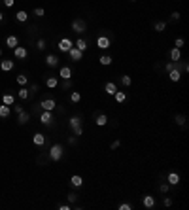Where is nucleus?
I'll return each mask as SVG.
<instances>
[{"mask_svg":"<svg viewBox=\"0 0 189 210\" xmlns=\"http://www.w3.org/2000/svg\"><path fill=\"white\" fill-rule=\"evenodd\" d=\"M70 129L74 131V134H76V136H80V134L83 133V129H81V119L78 118V115H74V118L70 119Z\"/></svg>","mask_w":189,"mask_h":210,"instance_id":"1","label":"nucleus"},{"mask_svg":"<svg viewBox=\"0 0 189 210\" xmlns=\"http://www.w3.org/2000/svg\"><path fill=\"white\" fill-rule=\"evenodd\" d=\"M72 30L78 32V34L85 32V30H87V23H85L83 19H74V21H72Z\"/></svg>","mask_w":189,"mask_h":210,"instance_id":"2","label":"nucleus"},{"mask_svg":"<svg viewBox=\"0 0 189 210\" xmlns=\"http://www.w3.org/2000/svg\"><path fill=\"white\" fill-rule=\"evenodd\" d=\"M49 157H51L53 161H59V159L62 157V146H61V144L51 146V150H49Z\"/></svg>","mask_w":189,"mask_h":210,"instance_id":"3","label":"nucleus"},{"mask_svg":"<svg viewBox=\"0 0 189 210\" xmlns=\"http://www.w3.org/2000/svg\"><path fill=\"white\" fill-rule=\"evenodd\" d=\"M72 40H70V38H62L61 42H59V51H62V53H68V49L70 48H72Z\"/></svg>","mask_w":189,"mask_h":210,"instance_id":"4","label":"nucleus"},{"mask_svg":"<svg viewBox=\"0 0 189 210\" xmlns=\"http://www.w3.org/2000/svg\"><path fill=\"white\" fill-rule=\"evenodd\" d=\"M42 110H47V112H53L55 108H57V102L53 100V99H45V100H42Z\"/></svg>","mask_w":189,"mask_h":210,"instance_id":"5","label":"nucleus"},{"mask_svg":"<svg viewBox=\"0 0 189 210\" xmlns=\"http://www.w3.org/2000/svg\"><path fill=\"white\" fill-rule=\"evenodd\" d=\"M68 55H70V59H72V61H80V59H81V55H83V51H80L76 45H72V48L68 49Z\"/></svg>","mask_w":189,"mask_h":210,"instance_id":"6","label":"nucleus"},{"mask_svg":"<svg viewBox=\"0 0 189 210\" xmlns=\"http://www.w3.org/2000/svg\"><path fill=\"white\" fill-rule=\"evenodd\" d=\"M59 61H61V59H59L57 55H53V53H49V55L45 57V64L49 66V68H55V66L59 64Z\"/></svg>","mask_w":189,"mask_h":210,"instance_id":"7","label":"nucleus"},{"mask_svg":"<svg viewBox=\"0 0 189 210\" xmlns=\"http://www.w3.org/2000/svg\"><path fill=\"white\" fill-rule=\"evenodd\" d=\"M97 45H99L100 49H108L110 48V38L108 36H99L97 38Z\"/></svg>","mask_w":189,"mask_h":210,"instance_id":"8","label":"nucleus"},{"mask_svg":"<svg viewBox=\"0 0 189 210\" xmlns=\"http://www.w3.org/2000/svg\"><path fill=\"white\" fill-rule=\"evenodd\" d=\"M6 45H8L10 49H15L17 45H19V38H17V36H13V34H10V36L6 38Z\"/></svg>","mask_w":189,"mask_h":210,"instance_id":"9","label":"nucleus"},{"mask_svg":"<svg viewBox=\"0 0 189 210\" xmlns=\"http://www.w3.org/2000/svg\"><path fill=\"white\" fill-rule=\"evenodd\" d=\"M13 53H15V57H17V59H27V55H29L27 48H23V45H17V48L13 49Z\"/></svg>","mask_w":189,"mask_h":210,"instance_id":"10","label":"nucleus"},{"mask_svg":"<svg viewBox=\"0 0 189 210\" xmlns=\"http://www.w3.org/2000/svg\"><path fill=\"white\" fill-rule=\"evenodd\" d=\"M51 119H53V115H51V112H47V110H44V112L40 114V121H42L44 125H49V123H51Z\"/></svg>","mask_w":189,"mask_h":210,"instance_id":"11","label":"nucleus"},{"mask_svg":"<svg viewBox=\"0 0 189 210\" xmlns=\"http://www.w3.org/2000/svg\"><path fill=\"white\" fill-rule=\"evenodd\" d=\"M59 76L62 80H70V78H72V68H70V66H62L61 72H59Z\"/></svg>","mask_w":189,"mask_h":210,"instance_id":"12","label":"nucleus"},{"mask_svg":"<svg viewBox=\"0 0 189 210\" xmlns=\"http://www.w3.org/2000/svg\"><path fill=\"white\" fill-rule=\"evenodd\" d=\"M167 180H168V185H178L180 184V174L178 172H170Z\"/></svg>","mask_w":189,"mask_h":210,"instance_id":"13","label":"nucleus"},{"mask_svg":"<svg viewBox=\"0 0 189 210\" xmlns=\"http://www.w3.org/2000/svg\"><path fill=\"white\" fill-rule=\"evenodd\" d=\"M29 119H30V115L23 110V112L19 114V118H17V123H19V125H25V123H29Z\"/></svg>","mask_w":189,"mask_h":210,"instance_id":"14","label":"nucleus"},{"mask_svg":"<svg viewBox=\"0 0 189 210\" xmlns=\"http://www.w3.org/2000/svg\"><path fill=\"white\" fill-rule=\"evenodd\" d=\"M180 59H182V51H180L178 48H174V49L170 51V61H172V63H178Z\"/></svg>","mask_w":189,"mask_h":210,"instance_id":"15","label":"nucleus"},{"mask_svg":"<svg viewBox=\"0 0 189 210\" xmlns=\"http://www.w3.org/2000/svg\"><path fill=\"white\" fill-rule=\"evenodd\" d=\"M10 114H12V106H8V104L0 106V118H8Z\"/></svg>","mask_w":189,"mask_h":210,"instance_id":"16","label":"nucleus"},{"mask_svg":"<svg viewBox=\"0 0 189 210\" xmlns=\"http://www.w3.org/2000/svg\"><path fill=\"white\" fill-rule=\"evenodd\" d=\"M104 91H106V93H108V95H113V93H115V91H117V85H115V83H113V82H108V83H106V85H104Z\"/></svg>","mask_w":189,"mask_h":210,"instance_id":"17","label":"nucleus"},{"mask_svg":"<svg viewBox=\"0 0 189 210\" xmlns=\"http://www.w3.org/2000/svg\"><path fill=\"white\" fill-rule=\"evenodd\" d=\"M2 102H4V104H8V106H13V102H15V97L12 95V93H6V95L2 97Z\"/></svg>","mask_w":189,"mask_h":210,"instance_id":"18","label":"nucleus"},{"mask_svg":"<svg viewBox=\"0 0 189 210\" xmlns=\"http://www.w3.org/2000/svg\"><path fill=\"white\" fill-rule=\"evenodd\" d=\"M142 203H144V206H146V208H153V206H155V199H153L151 195H146Z\"/></svg>","mask_w":189,"mask_h":210,"instance_id":"19","label":"nucleus"},{"mask_svg":"<svg viewBox=\"0 0 189 210\" xmlns=\"http://www.w3.org/2000/svg\"><path fill=\"white\" fill-rule=\"evenodd\" d=\"M74 45H76V48H78V49H80V51H87V42H85V40H83V38H78V40H76V44H74Z\"/></svg>","mask_w":189,"mask_h":210,"instance_id":"20","label":"nucleus"},{"mask_svg":"<svg viewBox=\"0 0 189 210\" xmlns=\"http://www.w3.org/2000/svg\"><path fill=\"white\" fill-rule=\"evenodd\" d=\"M32 140H34V144H36V146H44V142H45V136H44L42 133H36Z\"/></svg>","mask_w":189,"mask_h":210,"instance_id":"21","label":"nucleus"},{"mask_svg":"<svg viewBox=\"0 0 189 210\" xmlns=\"http://www.w3.org/2000/svg\"><path fill=\"white\" fill-rule=\"evenodd\" d=\"M168 76H170V80H172V82H180V78H182L180 70H176V68H172V70H170V72H168Z\"/></svg>","mask_w":189,"mask_h":210,"instance_id":"22","label":"nucleus"},{"mask_svg":"<svg viewBox=\"0 0 189 210\" xmlns=\"http://www.w3.org/2000/svg\"><path fill=\"white\" fill-rule=\"evenodd\" d=\"M113 97H115V102H125V99H127V95H125L123 91H115Z\"/></svg>","mask_w":189,"mask_h":210,"instance_id":"23","label":"nucleus"},{"mask_svg":"<svg viewBox=\"0 0 189 210\" xmlns=\"http://www.w3.org/2000/svg\"><path fill=\"white\" fill-rule=\"evenodd\" d=\"M94 123H97L99 127H104V125L108 123V118H106L104 114H100V115H97V121H94Z\"/></svg>","mask_w":189,"mask_h":210,"instance_id":"24","label":"nucleus"},{"mask_svg":"<svg viewBox=\"0 0 189 210\" xmlns=\"http://www.w3.org/2000/svg\"><path fill=\"white\" fill-rule=\"evenodd\" d=\"M0 68H2L4 72H8V70L13 68V61H2V63H0Z\"/></svg>","mask_w":189,"mask_h":210,"instance_id":"25","label":"nucleus"},{"mask_svg":"<svg viewBox=\"0 0 189 210\" xmlns=\"http://www.w3.org/2000/svg\"><path fill=\"white\" fill-rule=\"evenodd\" d=\"M17 83L25 87V85L29 83V76H27V74H19V76H17Z\"/></svg>","mask_w":189,"mask_h":210,"instance_id":"26","label":"nucleus"},{"mask_svg":"<svg viewBox=\"0 0 189 210\" xmlns=\"http://www.w3.org/2000/svg\"><path fill=\"white\" fill-rule=\"evenodd\" d=\"M70 184H72L74 188H80V185L83 184V180H81V176H72L70 178Z\"/></svg>","mask_w":189,"mask_h":210,"instance_id":"27","label":"nucleus"},{"mask_svg":"<svg viewBox=\"0 0 189 210\" xmlns=\"http://www.w3.org/2000/svg\"><path fill=\"white\" fill-rule=\"evenodd\" d=\"M45 85L49 87V89H55V87L59 85V82H57V78H47V80H45Z\"/></svg>","mask_w":189,"mask_h":210,"instance_id":"28","label":"nucleus"},{"mask_svg":"<svg viewBox=\"0 0 189 210\" xmlns=\"http://www.w3.org/2000/svg\"><path fill=\"white\" fill-rule=\"evenodd\" d=\"M99 63H100L102 66H108V64H112V57H110V55H102V57L99 59Z\"/></svg>","mask_w":189,"mask_h":210,"instance_id":"29","label":"nucleus"},{"mask_svg":"<svg viewBox=\"0 0 189 210\" xmlns=\"http://www.w3.org/2000/svg\"><path fill=\"white\" fill-rule=\"evenodd\" d=\"M17 97H19V99H23V100H27V99H29V91H27V87H23V89H19V93H17Z\"/></svg>","mask_w":189,"mask_h":210,"instance_id":"30","label":"nucleus"},{"mask_svg":"<svg viewBox=\"0 0 189 210\" xmlns=\"http://www.w3.org/2000/svg\"><path fill=\"white\" fill-rule=\"evenodd\" d=\"M15 17H17V21H19V23H25V21L29 19L27 12H17V15H15Z\"/></svg>","mask_w":189,"mask_h":210,"instance_id":"31","label":"nucleus"},{"mask_svg":"<svg viewBox=\"0 0 189 210\" xmlns=\"http://www.w3.org/2000/svg\"><path fill=\"white\" fill-rule=\"evenodd\" d=\"M164 29H167V23H164V21H157V23H155V30H157V32H163Z\"/></svg>","mask_w":189,"mask_h":210,"instance_id":"32","label":"nucleus"},{"mask_svg":"<svg viewBox=\"0 0 189 210\" xmlns=\"http://www.w3.org/2000/svg\"><path fill=\"white\" fill-rule=\"evenodd\" d=\"M70 100H72V102H80L81 100V95H80L78 91H72V93H70Z\"/></svg>","mask_w":189,"mask_h":210,"instance_id":"33","label":"nucleus"},{"mask_svg":"<svg viewBox=\"0 0 189 210\" xmlns=\"http://www.w3.org/2000/svg\"><path fill=\"white\" fill-rule=\"evenodd\" d=\"M36 48H38L40 51H44V49L47 48V44H45V40H44V38H42V40H38V44H36Z\"/></svg>","mask_w":189,"mask_h":210,"instance_id":"34","label":"nucleus"},{"mask_svg":"<svg viewBox=\"0 0 189 210\" xmlns=\"http://www.w3.org/2000/svg\"><path fill=\"white\" fill-rule=\"evenodd\" d=\"M121 83H123L125 87H129V85L132 83V80H131V76H123V78H121Z\"/></svg>","mask_w":189,"mask_h":210,"instance_id":"35","label":"nucleus"},{"mask_svg":"<svg viewBox=\"0 0 189 210\" xmlns=\"http://www.w3.org/2000/svg\"><path fill=\"white\" fill-rule=\"evenodd\" d=\"M176 123H178V125H185V115H182V114L176 115Z\"/></svg>","mask_w":189,"mask_h":210,"instance_id":"36","label":"nucleus"},{"mask_svg":"<svg viewBox=\"0 0 189 210\" xmlns=\"http://www.w3.org/2000/svg\"><path fill=\"white\" fill-rule=\"evenodd\" d=\"M34 15H36V17H44V15H45V12H44L42 8H36V10H34Z\"/></svg>","mask_w":189,"mask_h":210,"instance_id":"37","label":"nucleus"},{"mask_svg":"<svg viewBox=\"0 0 189 210\" xmlns=\"http://www.w3.org/2000/svg\"><path fill=\"white\" fill-rule=\"evenodd\" d=\"M76 199H78V195H76V193H68V201H70V204H72Z\"/></svg>","mask_w":189,"mask_h":210,"instance_id":"38","label":"nucleus"},{"mask_svg":"<svg viewBox=\"0 0 189 210\" xmlns=\"http://www.w3.org/2000/svg\"><path fill=\"white\" fill-rule=\"evenodd\" d=\"M132 206L129 204V203H123V204H119V210H131Z\"/></svg>","mask_w":189,"mask_h":210,"instance_id":"39","label":"nucleus"},{"mask_svg":"<svg viewBox=\"0 0 189 210\" xmlns=\"http://www.w3.org/2000/svg\"><path fill=\"white\" fill-rule=\"evenodd\" d=\"M183 44H185V42H183V38H176V48H178V49L182 48Z\"/></svg>","mask_w":189,"mask_h":210,"instance_id":"40","label":"nucleus"},{"mask_svg":"<svg viewBox=\"0 0 189 210\" xmlns=\"http://www.w3.org/2000/svg\"><path fill=\"white\" fill-rule=\"evenodd\" d=\"M174 64H176V63H172V61H170V63H167V66H164V68H167V72H170V70L174 68Z\"/></svg>","mask_w":189,"mask_h":210,"instance_id":"41","label":"nucleus"},{"mask_svg":"<svg viewBox=\"0 0 189 210\" xmlns=\"http://www.w3.org/2000/svg\"><path fill=\"white\" fill-rule=\"evenodd\" d=\"M168 191V184H163L161 185V193H167Z\"/></svg>","mask_w":189,"mask_h":210,"instance_id":"42","label":"nucleus"},{"mask_svg":"<svg viewBox=\"0 0 189 210\" xmlns=\"http://www.w3.org/2000/svg\"><path fill=\"white\" fill-rule=\"evenodd\" d=\"M62 87H64V89H70V87H72V83H70V80H64V83H62Z\"/></svg>","mask_w":189,"mask_h":210,"instance_id":"43","label":"nucleus"},{"mask_svg":"<svg viewBox=\"0 0 189 210\" xmlns=\"http://www.w3.org/2000/svg\"><path fill=\"white\" fill-rule=\"evenodd\" d=\"M59 208L61 210H70V208H72V204H59Z\"/></svg>","mask_w":189,"mask_h":210,"instance_id":"44","label":"nucleus"},{"mask_svg":"<svg viewBox=\"0 0 189 210\" xmlns=\"http://www.w3.org/2000/svg\"><path fill=\"white\" fill-rule=\"evenodd\" d=\"M4 4H6V6H8V8H12V6H13V4H15V0H4Z\"/></svg>","mask_w":189,"mask_h":210,"instance_id":"45","label":"nucleus"},{"mask_svg":"<svg viewBox=\"0 0 189 210\" xmlns=\"http://www.w3.org/2000/svg\"><path fill=\"white\" fill-rule=\"evenodd\" d=\"M119 148V140H115V142H112V150H117Z\"/></svg>","mask_w":189,"mask_h":210,"instance_id":"46","label":"nucleus"},{"mask_svg":"<svg viewBox=\"0 0 189 210\" xmlns=\"http://www.w3.org/2000/svg\"><path fill=\"white\" fill-rule=\"evenodd\" d=\"M170 204H172V199L167 197V199H164V206H170Z\"/></svg>","mask_w":189,"mask_h":210,"instance_id":"47","label":"nucleus"},{"mask_svg":"<svg viewBox=\"0 0 189 210\" xmlns=\"http://www.w3.org/2000/svg\"><path fill=\"white\" fill-rule=\"evenodd\" d=\"M172 19H174V21H178V19H180V13H178V12H174V13H172Z\"/></svg>","mask_w":189,"mask_h":210,"instance_id":"48","label":"nucleus"},{"mask_svg":"<svg viewBox=\"0 0 189 210\" xmlns=\"http://www.w3.org/2000/svg\"><path fill=\"white\" fill-rule=\"evenodd\" d=\"M13 110H15L17 114H21V112H23V106H13Z\"/></svg>","mask_w":189,"mask_h":210,"instance_id":"49","label":"nucleus"},{"mask_svg":"<svg viewBox=\"0 0 189 210\" xmlns=\"http://www.w3.org/2000/svg\"><path fill=\"white\" fill-rule=\"evenodd\" d=\"M2 19H4V13H2V12H0V21H2Z\"/></svg>","mask_w":189,"mask_h":210,"instance_id":"50","label":"nucleus"},{"mask_svg":"<svg viewBox=\"0 0 189 210\" xmlns=\"http://www.w3.org/2000/svg\"><path fill=\"white\" fill-rule=\"evenodd\" d=\"M0 57H2V49H0Z\"/></svg>","mask_w":189,"mask_h":210,"instance_id":"51","label":"nucleus"},{"mask_svg":"<svg viewBox=\"0 0 189 210\" xmlns=\"http://www.w3.org/2000/svg\"><path fill=\"white\" fill-rule=\"evenodd\" d=\"M131 2H134V0H131Z\"/></svg>","mask_w":189,"mask_h":210,"instance_id":"52","label":"nucleus"}]
</instances>
